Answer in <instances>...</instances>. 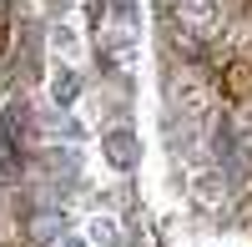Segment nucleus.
<instances>
[{"label":"nucleus","instance_id":"nucleus-1","mask_svg":"<svg viewBox=\"0 0 252 247\" xmlns=\"http://www.w3.org/2000/svg\"><path fill=\"white\" fill-rule=\"evenodd\" d=\"M177 10H182V26L192 35H212L222 26V5L217 0H177Z\"/></svg>","mask_w":252,"mask_h":247},{"label":"nucleus","instance_id":"nucleus-3","mask_svg":"<svg viewBox=\"0 0 252 247\" xmlns=\"http://www.w3.org/2000/svg\"><path fill=\"white\" fill-rule=\"evenodd\" d=\"M91 242H101V247H121V227L111 217H96L91 222Z\"/></svg>","mask_w":252,"mask_h":247},{"label":"nucleus","instance_id":"nucleus-2","mask_svg":"<svg viewBox=\"0 0 252 247\" xmlns=\"http://www.w3.org/2000/svg\"><path fill=\"white\" fill-rule=\"evenodd\" d=\"M101 152H106V161H111V167H131V161H136V136L131 131H111L106 141H101Z\"/></svg>","mask_w":252,"mask_h":247},{"label":"nucleus","instance_id":"nucleus-4","mask_svg":"<svg viewBox=\"0 0 252 247\" xmlns=\"http://www.w3.org/2000/svg\"><path fill=\"white\" fill-rule=\"evenodd\" d=\"M76 71H56V86H51V96L61 101V106H71V101H76Z\"/></svg>","mask_w":252,"mask_h":247},{"label":"nucleus","instance_id":"nucleus-5","mask_svg":"<svg viewBox=\"0 0 252 247\" xmlns=\"http://www.w3.org/2000/svg\"><path fill=\"white\" fill-rule=\"evenodd\" d=\"M61 247H91V242H61Z\"/></svg>","mask_w":252,"mask_h":247}]
</instances>
